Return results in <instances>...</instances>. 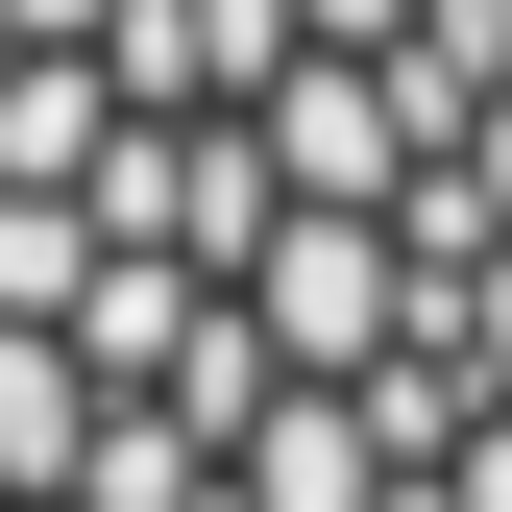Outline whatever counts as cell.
<instances>
[{
	"label": "cell",
	"mask_w": 512,
	"mask_h": 512,
	"mask_svg": "<svg viewBox=\"0 0 512 512\" xmlns=\"http://www.w3.org/2000/svg\"><path fill=\"white\" fill-rule=\"evenodd\" d=\"M98 439H122V366L74 317H0V512H98Z\"/></svg>",
	"instance_id": "6da1fadb"
}]
</instances>
